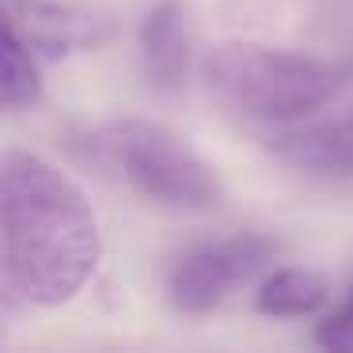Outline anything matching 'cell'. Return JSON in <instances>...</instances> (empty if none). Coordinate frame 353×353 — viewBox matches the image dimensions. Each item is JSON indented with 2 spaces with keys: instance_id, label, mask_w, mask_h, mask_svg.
<instances>
[{
  "instance_id": "1",
  "label": "cell",
  "mask_w": 353,
  "mask_h": 353,
  "mask_svg": "<svg viewBox=\"0 0 353 353\" xmlns=\"http://www.w3.org/2000/svg\"><path fill=\"white\" fill-rule=\"evenodd\" d=\"M0 224L8 281L31 304L61 307L92 281L103 254L92 201L42 156L0 160Z\"/></svg>"
},
{
  "instance_id": "2",
  "label": "cell",
  "mask_w": 353,
  "mask_h": 353,
  "mask_svg": "<svg viewBox=\"0 0 353 353\" xmlns=\"http://www.w3.org/2000/svg\"><path fill=\"white\" fill-rule=\"evenodd\" d=\"M201 77L228 114L274 130L312 118L342 92V72L334 65L259 42H224L209 50Z\"/></svg>"
},
{
  "instance_id": "3",
  "label": "cell",
  "mask_w": 353,
  "mask_h": 353,
  "mask_svg": "<svg viewBox=\"0 0 353 353\" xmlns=\"http://www.w3.org/2000/svg\"><path fill=\"white\" fill-rule=\"evenodd\" d=\"M92 160L130 190L175 213H209L224 201L216 171L183 137L148 118H118L88 137Z\"/></svg>"
},
{
  "instance_id": "4",
  "label": "cell",
  "mask_w": 353,
  "mask_h": 353,
  "mask_svg": "<svg viewBox=\"0 0 353 353\" xmlns=\"http://www.w3.org/2000/svg\"><path fill=\"white\" fill-rule=\"evenodd\" d=\"M277 251H281V243L274 236H254V232H239V236L194 247L175 262V270L168 277L171 304L186 315L213 312L239 285L262 274L277 259Z\"/></svg>"
},
{
  "instance_id": "5",
  "label": "cell",
  "mask_w": 353,
  "mask_h": 353,
  "mask_svg": "<svg viewBox=\"0 0 353 353\" xmlns=\"http://www.w3.org/2000/svg\"><path fill=\"white\" fill-rule=\"evenodd\" d=\"M8 8L39 61L99 50L118 31L114 8L103 0H8Z\"/></svg>"
},
{
  "instance_id": "6",
  "label": "cell",
  "mask_w": 353,
  "mask_h": 353,
  "mask_svg": "<svg viewBox=\"0 0 353 353\" xmlns=\"http://www.w3.org/2000/svg\"><path fill=\"white\" fill-rule=\"evenodd\" d=\"M266 148L312 179H353V114L277 125L266 137Z\"/></svg>"
},
{
  "instance_id": "7",
  "label": "cell",
  "mask_w": 353,
  "mask_h": 353,
  "mask_svg": "<svg viewBox=\"0 0 353 353\" xmlns=\"http://www.w3.org/2000/svg\"><path fill=\"white\" fill-rule=\"evenodd\" d=\"M141 65L156 92L175 95L190 80V34L179 0H163L141 23Z\"/></svg>"
},
{
  "instance_id": "8",
  "label": "cell",
  "mask_w": 353,
  "mask_h": 353,
  "mask_svg": "<svg viewBox=\"0 0 353 353\" xmlns=\"http://www.w3.org/2000/svg\"><path fill=\"white\" fill-rule=\"evenodd\" d=\"M330 300V281L307 266H277L259 281L254 307L270 319H304L323 312Z\"/></svg>"
},
{
  "instance_id": "9",
  "label": "cell",
  "mask_w": 353,
  "mask_h": 353,
  "mask_svg": "<svg viewBox=\"0 0 353 353\" xmlns=\"http://www.w3.org/2000/svg\"><path fill=\"white\" fill-rule=\"evenodd\" d=\"M42 99L39 57L19 34L8 0H0V114L27 110Z\"/></svg>"
},
{
  "instance_id": "10",
  "label": "cell",
  "mask_w": 353,
  "mask_h": 353,
  "mask_svg": "<svg viewBox=\"0 0 353 353\" xmlns=\"http://www.w3.org/2000/svg\"><path fill=\"white\" fill-rule=\"evenodd\" d=\"M312 342L319 345V350H327V353H353V289L334 312L323 315V319L315 323Z\"/></svg>"
}]
</instances>
